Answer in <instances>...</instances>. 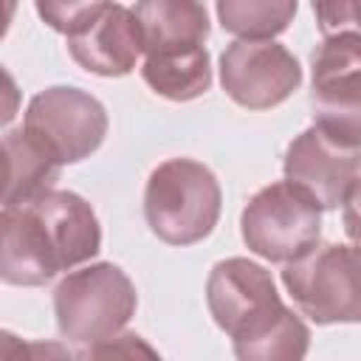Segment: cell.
Wrapping results in <instances>:
<instances>
[{
  "label": "cell",
  "mask_w": 361,
  "mask_h": 361,
  "mask_svg": "<svg viewBox=\"0 0 361 361\" xmlns=\"http://www.w3.org/2000/svg\"><path fill=\"white\" fill-rule=\"evenodd\" d=\"M296 14V0H217L220 25L240 39H271Z\"/></svg>",
  "instance_id": "15"
},
{
  "label": "cell",
  "mask_w": 361,
  "mask_h": 361,
  "mask_svg": "<svg viewBox=\"0 0 361 361\" xmlns=\"http://www.w3.org/2000/svg\"><path fill=\"white\" fill-rule=\"evenodd\" d=\"M149 231L169 245H192L212 234L220 217V183L195 158L158 164L144 189Z\"/></svg>",
  "instance_id": "2"
},
{
  "label": "cell",
  "mask_w": 361,
  "mask_h": 361,
  "mask_svg": "<svg viewBox=\"0 0 361 361\" xmlns=\"http://www.w3.org/2000/svg\"><path fill=\"white\" fill-rule=\"evenodd\" d=\"M62 164L54 161L25 130L3 135V206L31 203L51 192Z\"/></svg>",
  "instance_id": "13"
},
{
  "label": "cell",
  "mask_w": 361,
  "mask_h": 361,
  "mask_svg": "<svg viewBox=\"0 0 361 361\" xmlns=\"http://www.w3.org/2000/svg\"><path fill=\"white\" fill-rule=\"evenodd\" d=\"M220 85L234 104L268 110L302 85V68L274 39H237L220 56Z\"/></svg>",
  "instance_id": "8"
},
{
  "label": "cell",
  "mask_w": 361,
  "mask_h": 361,
  "mask_svg": "<svg viewBox=\"0 0 361 361\" xmlns=\"http://www.w3.org/2000/svg\"><path fill=\"white\" fill-rule=\"evenodd\" d=\"M133 11L147 56L203 48L209 39V14L200 0H138Z\"/></svg>",
  "instance_id": "12"
},
{
  "label": "cell",
  "mask_w": 361,
  "mask_h": 361,
  "mask_svg": "<svg viewBox=\"0 0 361 361\" xmlns=\"http://www.w3.org/2000/svg\"><path fill=\"white\" fill-rule=\"evenodd\" d=\"M361 175V149L344 147L316 124L299 133L285 152V180L305 189L322 209H336L347 200Z\"/></svg>",
  "instance_id": "9"
},
{
  "label": "cell",
  "mask_w": 361,
  "mask_h": 361,
  "mask_svg": "<svg viewBox=\"0 0 361 361\" xmlns=\"http://www.w3.org/2000/svg\"><path fill=\"white\" fill-rule=\"evenodd\" d=\"M206 305L214 324L231 336L237 358L296 361L307 353L310 330L282 305L274 276L251 259L217 262L206 279Z\"/></svg>",
  "instance_id": "1"
},
{
  "label": "cell",
  "mask_w": 361,
  "mask_h": 361,
  "mask_svg": "<svg viewBox=\"0 0 361 361\" xmlns=\"http://www.w3.org/2000/svg\"><path fill=\"white\" fill-rule=\"evenodd\" d=\"M313 124L333 141L361 149V34H327L310 56Z\"/></svg>",
  "instance_id": "6"
},
{
  "label": "cell",
  "mask_w": 361,
  "mask_h": 361,
  "mask_svg": "<svg viewBox=\"0 0 361 361\" xmlns=\"http://www.w3.org/2000/svg\"><path fill=\"white\" fill-rule=\"evenodd\" d=\"M141 76L164 99H172V102L197 99L212 85L209 51L203 45V48L178 51V54H155V56H147L144 65H141Z\"/></svg>",
  "instance_id": "14"
},
{
  "label": "cell",
  "mask_w": 361,
  "mask_h": 361,
  "mask_svg": "<svg viewBox=\"0 0 361 361\" xmlns=\"http://www.w3.org/2000/svg\"><path fill=\"white\" fill-rule=\"evenodd\" d=\"M113 0H34L37 14L51 25L54 31H62L65 37L87 25L102 8H107Z\"/></svg>",
  "instance_id": "16"
},
{
  "label": "cell",
  "mask_w": 361,
  "mask_h": 361,
  "mask_svg": "<svg viewBox=\"0 0 361 361\" xmlns=\"http://www.w3.org/2000/svg\"><path fill=\"white\" fill-rule=\"evenodd\" d=\"M68 51L76 65L96 76H124L144 54L135 11L110 3L87 25L68 34Z\"/></svg>",
  "instance_id": "10"
},
{
  "label": "cell",
  "mask_w": 361,
  "mask_h": 361,
  "mask_svg": "<svg viewBox=\"0 0 361 361\" xmlns=\"http://www.w3.org/2000/svg\"><path fill=\"white\" fill-rule=\"evenodd\" d=\"M51 251L59 265V271H71L73 265L87 262L102 248V228L96 220V212L85 197L76 192H59L51 189L28 203Z\"/></svg>",
  "instance_id": "11"
},
{
  "label": "cell",
  "mask_w": 361,
  "mask_h": 361,
  "mask_svg": "<svg viewBox=\"0 0 361 361\" xmlns=\"http://www.w3.org/2000/svg\"><path fill=\"white\" fill-rule=\"evenodd\" d=\"M313 14L324 37L338 31L361 34V0H313Z\"/></svg>",
  "instance_id": "17"
},
{
  "label": "cell",
  "mask_w": 361,
  "mask_h": 361,
  "mask_svg": "<svg viewBox=\"0 0 361 361\" xmlns=\"http://www.w3.org/2000/svg\"><path fill=\"white\" fill-rule=\"evenodd\" d=\"M282 282L293 305L316 324L361 322V245H313L285 262Z\"/></svg>",
  "instance_id": "4"
},
{
  "label": "cell",
  "mask_w": 361,
  "mask_h": 361,
  "mask_svg": "<svg viewBox=\"0 0 361 361\" xmlns=\"http://www.w3.org/2000/svg\"><path fill=\"white\" fill-rule=\"evenodd\" d=\"M138 305L130 276L113 262H96L68 274L54 290L59 336L73 344H96L121 333Z\"/></svg>",
  "instance_id": "3"
},
{
  "label": "cell",
  "mask_w": 361,
  "mask_h": 361,
  "mask_svg": "<svg viewBox=\"0 0 361 361\" xmlns=\"http://www.w3.org/2000/svg\"><path fill=\"white\" fill-rule=\"evenodd\" d=\"M243 243L268 262H293L322 234V206L290 180L262 186L243 209Z\"/></svg>",
  "instance_id": "5"
},
{
  "label": "cell",
  "mask_w": 361,
  "mask_h": 361,
  "mask_svg": "<svg viewBox=\"0 0 361 361\" xmlns=\"http://www.w3.org/2000/svg\"><path fill=\"white\" fill-rule=\"evenodd\" d=\"M23 130L62 166L93 155L107 135L102 102L79 87H45L28 102Z\"/></svg>",
  "instance_id": "7"
},
{
  "label": "cell",
  "mask_w": 361,
  "mask_h": 361,
  "mask_svg": "<svg viewBox=\"0 0 361 361\" xmlns=\"http://www.w3.org/2000/svg\"><path fill=\"white\" fill-rule=\"evenodd\" d=\"M85 355L87 358H138V355L155 358L158 353L141 336H135V333H116L110 338H102V341L90 344L85 350Z\"/></svg>",
  "instance_id": "18"
},
{
  "label": "cell",
  "mask_w": 361,
  "mask_h": 361,
  "mask_svg": "<svg viewBox=\"0 0 361 361\" xmlns=\"http://www.w3.org/2000/svg\"><path fill=\"white\" fill-rule=\"evenodd\" d=\"M341 206H344V231L353 243L361 245V175L355 178V183Z\"/></svg>",
  "instance_id": "19"
}]
</instances>
